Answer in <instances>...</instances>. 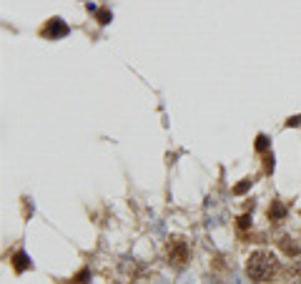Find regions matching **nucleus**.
Instances as JSON below:
<instances>
[{
	"instance_id": "nucleus-1",
	"label": "nucleus",
	"mask_w": 301,
	"mask_h": 284,
	"mask_svg": "<svg viewBox=\"0 0 301 284\" xmlns=\"http://www.w3.org/2000/svg\"><path fill=\"white\" fill-rule=\"evenodd\" d=\"M279 269H281V264H279L276 254H271L269 249H256L248 257V262H246L248 279H254V282H259V284L274 282L276 274H279Z\"/></svg>"
},
{
	"instance_id": "nucleus-2",
	"label": "nucleus",
	"mask_w": 301,
	"mask_h": 284,
	"mask_svg": "<svg viewBox=\"0 0 301 284\" xmlns=\"http://www.w3.org/2000/svg\"><path fill=\"white\" fill-rule=\"evenodd\" d=\"M168 259L173 262V264H183L186 262V244L181 241V239H173L171 241V247H168Z\"/></svg>"
}]
</instances>
